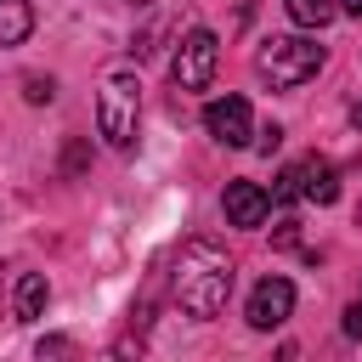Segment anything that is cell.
<instances>
[{"label": "cell", "mask_w": 362, "mask_h": 362, "mask_svg": "<svg viewBox=\"0 0 362 362\" xmlns=\"http://www.w3.org/2000/svg\"><path fill=\"white\" fill-rule=\"evenodd\" d=\"M288 311H294V283L288 277H260L255 294H249V328L272 334V328L288 322Z\"/></svg>", "instance_id": "8992f818"}, {"label": "cell", "mask_w": 362, "mask_h": 362, "mask_svg": "<svg viewBox=\"0 0 362 362\" xmlns=\"http://www.w3.org/2000/svg\"><path fill=\"white\" fill-rule=\"evenodd\" d=\"M40 362H74V339H62V334L40 339Z\"/></svg>", "instance_id": "4fadbf2b"}, {"label": "cell", "mask_w": 362, "mask_h": 362, "mask_svg": "<svg viewBox=\"0 0 362 362\" xmlns=\"http://www.w3.org/2000/svg\"><path fill=\"white\" fill-rule=\"evenodd\" d=\"M345 334H351V339H362V300H351V305H345Z\"/></svg>", "instance_id": "e0dca14e"}, {"label": "cell", "mask_w": 362, "mask_h": 362, "mask_svg": "<svg viewBox=\"0 0 362 362\" xmlns=\"http://www.w3.org/2000/svg\"><path fill=\"white\" fill-rule=\"evenodd\" d=\"M226 294H232V255L209 238H187L181 255H175V300L187 317L209 322L226 311Z\"/></svg>", "instance_id": "6da1fadb"}, {"label": "cell", "mask_w": 362, "mask_h": 362, "mask_svg": "<svg viewBox=\"0 0 362 362\" xmlns=\"http://www.w3.org/2000/svg\"><path fill=\"white\" fill-rule=\"evenodd\" d=\"M351 124H356V130H362V102H356V107H351Z\"/></svg>", "instance_id": "d6986e66"}, {"label": "cell", "mask_w": 362, "mask_h": 362, "mask_svg": "<svg viewBox=\"0 0 362 362\" xmlns=\"http://www.w3.org/2000/svg\"><path fill=\"white\" fill-rule=\"evenodd\" d=\"M255 147H260V153L272 158V153L283 147V124H260V130H255Z\"/></svg>", "instance_id": "9a60e30c"}, {"label": "cell", "mask_w": 362, "mask_h": 362, "mask_svg": "<svg viewBox=\"0 0 362 362\" xmlns=\"http://www.w3.org/2000/svg\"><path fill=\"white\" fill-rule=\"evenodd\" d=\"M204 130H209L221 147H249V136H255L249 102H243V96H215V102L204 107Z\"/></svg>", "instance_id": "5b68a950"}, {"label": "cell", "mask_w": 362, "mask_h": 362, "mask_svg": "<svg viewBox=\"0 0 362 362\" xmlns=\"http://www.w3.org/2000/svg\"><path fill=\"white\" fill-rule=\"evenodd\" d=\"M283 6H288V17H294L300 28H328V23L339 17L334 0H283Z\"/></svg>", "instance_id": "8fae6325"}, {"label": "cell", "mask_w": 362, "mask_h": 362, "mask_svg": "<svg viewBox=\"0 0 362 362\" xmlns=\"http://www.w3.org/2000/svg\"><path fill=\"white\" fill-rule=\"evenodd\" d=\"M339 11H351V17H362V0H339Z\"/></svg>", "instance_id": "ac0fdd59"}, {"label": "cell", "mask_w": 362, "mask_h": 362, "mask_svg": "<svg viewBox=\"0 0 362 362\" xmlns=\"http://www.w3.org/2000/svg\"><path fill=\"white\" fill-rule=\"evenodd\" d=\"M23 96H28V102H51V96H57L51 74H45V79H40V74H28V79H23Z\"/></svg>", "instance_id": "5bb4252c"}, {"label": "cell", "mask_w": 362, "mask_h": 362, "mask_svg": "<svg viewBox=\"0 0 362 362\" xmlns=\"http://www.w3.org/2000/svg\"><path fill=\"white\" fill-rule=\"evenodd\" d=\"M356 226H362V209H356Z\"/></svg>", "instance_id": "44dd1931"}, {"label": "cell", "mask_w": 362, "mask_h": 362, "mask_svg": "<svg viewBox=\"0 0 362 362\" xmlns=\"http://www.w3.org/2000/svg\"><path fill=\"white\" fill-rule=\"evenodd\" d=\"M136 119H141V79L130 68H113L102 79V96H96V124H102L107 147L130 153L136 147Z\"/></svg>", "instance_id": "3957f363"}, {"label": "cell", "mask_w": 362, "mask_h": 362, "mask_svg": "<svg viewBox=\"0 0 362 362\" xmlns=\"http://www.w3.org/2000/svg\"><path fill=\"white\" fill-rule=\"evenodd\" d=\"M300 170H305V198L311 204H334L339 198V181H334V164L328 158L311 153V158H300Z\"/></svg>", "instance_id": "ba28073f"}, {"label": "cell", "mask_w": 362, "mask_h": 362, "mask_svg": "<svg viewBox=\"0 0 362 362\" xmlns=\"http://www.w3.org/2000/svg\"><path fill=\"white\" fill-rule=\"evenodd\" d=\"M221 209H226V221H232V226H260V221L272 215V192H266V187H255V181H232V187H226V198H221Z\"/></svg>", "instance_id": "52a82bcc"}, {"label": "cell", "mask_w": 362, "mask_h": 362, "mask_svg": "<svg viewBox=\"0 0 362 362\" xmlns=\"http://www.w3.org/2000/svg\"><path fill=\"white\" fill-rule=\"evenodd\" d=\"M294 198H305V170L300 164L277 170V181H272V204H294Z\"/></svg>", "instance_id": "7c38bea8"}, {"label": "cell", "mask_w": 362, "mask_h": 362, "mask_svg": "<svg viewBox=\"0 0 362 362\" xmlns=\"http://www.w3.org/2000/svg\"><path fill=\"white\" fill-rule=\"evenodd\" d=\"M28 34H34L28 0H0V45H23Z\"/></svg>", "instance_id": "30bf717a"}, {"label": "cell", "mask_w": 362, "mask_h": 362, "mask_svg": "<svg viewBox=\"0 0 362 362\" xmlns=\"http://www.w3.org/2000/svg\"><path fill=\"white\" fill-rule=\"evenodd\" d=\"M272 243H277V249H294V243H300V226H294V221H283V226L272 232Z\"/></svg>", "instance_id": "2e32d148"}, {"label": "cell", "mask_w": 362, "mask_h": 362, "mask_svg": "<svg viewBox=\"0 0 362 362\" xmlns=\"http://www.w3.org/2000/svg\"><path fill=\"white\" fill-rule=\"evenodd\" d=\"M215 68H221V40H215L209 28H192V34L175 45V57H170V79H175L181 90H209V85H215Z\"/></svg>", "instance_id": "277c9868"}, {"label": "cell", "mask_w": 362, "mask_h": 362, "mask_svg": "<svg viewBox=\"0 0 362 362\" xmlns=\"http://www.w3.org/2000/svg\"><path fill=\"white\" fill-rule=\"evenodd\" d=\"M45 300H51V288H45V277L40 272H23L17 277V322H40V311H45Z\"/></svg>", "instance_id": "9c48e42d"}, {"label": "cell", "mask_w": 362, "mask_h": 362, "mask_svg": "<svg viewBox=\"0 0 362 362\" xmlns=\"http://www.w3.org/2000/svg\"><path fill=\"white\" fill-rule=\"evenodd\" d=\"M124 6H147V0H124Z\"/></svg>", "instance_id": "ffe728a7"}, {"label": "cell", "mask_w": 362, "mask_h": 362, "mask_svg": "<svg viewBox=\"0 0 362 362\" xmlns=\"http://www.w3.org/2000/svg\"><path fill=\"white\" fill-rule=\"evenodd\" d=\"M322 68V45L305 40V34H272L260 51H255V74L272 85V90H294L305 79H317Z\"/></svg>", "instance_id": "7a4b0ae2"}]
</instances>
